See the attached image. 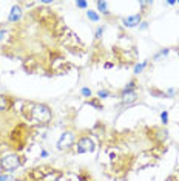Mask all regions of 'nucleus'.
Wrapping results in <instances>:
<instances>
[{"mask_svg": "<svg viewBox=\"0 0 179 181\" xmlns=\"http://www.w3.org/2000/svg\"><path fill=\"white\" fill-rule=\"evenodd\" d=\"M23 115L28 121L37 124H46L50 122L51 119V112L46 105H42V104H28L23 108Z\"/></svg>", "mask_w": 179, "mask_h": 181, "instance_id": "1", "label": "nucleus"}, {"mask_svg": "<svg viewBox=\"0 0 179 181\" xmlns=\"http://www.w3.org/2000/svg\"><path fill=\"white\" fill-rule=\"evenodd\" d=\"M20 166V158L15 155V153H11V155H6L0 160V167L3 170H15Z\"/></svg>", "mask_w": 179, "mask_h": 181, "instance_id": "2", "label": "nucleus"}, {"mask_svg": "<svg viewBox=\"0 0 179 181\" xmlns=\"http://www.w3.org/2000/svg\"><path fill=\"white\" fill-rule=\"evenodd\" d=\"M74 144V133L73 132H65L60 136V139L57 141V149L59 150H67Z\"/></svg>", "mask_w": 179, "mask_h": 181, "instance_id": "3", "label": "nucleus"}, {"mask_svg": "<svg viewBox=\"0 0 179 181\" xmlns=\"http://www.w3.org/2000/svg\"><path fill=\"white\" fill-rule=\"evenodd\" d=\"M94 150V142L90 138H82L77 142V152L79 153H86V152H93Z\"/></svg>", "mask_w": 179, "mask_h": 181, "instance_id": "4", "label": "nucleus"}, {"mask_svg": "<svg viewBox=\"0 0 179 181\" xmlns=\"http://www.w3.org/2000/svg\"><path fill=\"white\" fill-rule=\"evenodd\" d=\"M124 26L127 28H133V26H138L140 23V14H134V16H130V17H125L122 20Z\"/></svg>", "mask_w": 179, "mask_h": 181, "instance_id": "5", "label": "nucleus"}, {"mask_svg": "<svg viewBox=\"0 0 179 181\" xmlns=\"http://www.w3.org/2000/svg\"><path fill=\"white\" fill-rule=\"evenodd\" d=\"M136 98H138L136 91H124V95H122V102H124V104H131V102L136 101Z\"/></svg>", "mask_w": 179, "mask_h": 181, "instance_id": "6", "label": "nucleus"}, {"mask_svg": "<svg viewBox=\"0 0 179 181\" xmlns=\"http://www.w3.org/2000/svg\"><path fill=\"white\" fill-rule=\"evenodd\" d=\"M22 16V11L19 6H14L13 9H11V14H9V22H17L20 19Z\"/></svg>", "mask_w": 179, "mask_h": 181, "instance_id": "7", "label": "nucleus"}, {"mask_svg": "<svg viewBox=\"0 0 179 181\" xmlns=\"http://www.w3.org/2000/svg\"><path fill=\"white\" fill-rule=\"evenodd\" d=\"M9 107V102H8V98L0 95V112H5L6 108Z\"/></svg>", "mask_w": 179, "mask_h": 181, "instance_id": "8", "label": "nucleus"}, {"mask_svg": "<svg viewBox=\"0 0 179 181\" xmlns=\"http://www.w3.org/2000/svg\"><path fill=\"white\" fill-rule=\"evenodd\" d=\"M97 8H99V11H100V13H104L105 16L110 14V11H108L107 3H105V2H97Z\"/></svg>", "mask_w": 179, "mask_h": 181, "instance_id": "9", "label": "nucleus"}, {"mask_svg": "<svg viewBox=\"0 0 179 181\" xmlns=\"http://www.w3.org/2000/svg\"><path fill=\"white\" fill-rule=\"evenodd\" d=\"M86 16H88V19H91L93 22H97V20H99V16H97L94 11H88V13H86Z\"/></svg>", "mask_w": 179, "mask_h": 181, "instance_id": "10", "label": "nucleus"}, {"mask_svg": "<svg viewBox=\"0 0 179 181\" xmlns=\"http://www.w3.org/2000/svg\"><path fill=\"white\" fill-rule=\"evenodd\" d=\"M167 54H168V50H162V51H159V53L154 56V60H159L161 57H165Z\"/></svg>", "mask_w": 179, "mask_h": 181, "instance_id": "11", "label": "nucleus"}, {"mask_svg": "<svg viewBox=\"0 0 179 181\" xmlns=\"http://www.w3.org/2000/svg\"><path fill=\"white\" fill-rule=\"evenodd\" d=\"M145 65H147V62H144V64H140V65H136V67H134V73H140V71H142L144 68H145Z\"/></svg>", "mask_w": 179, "mask_h": 181, "instance_id": "12", "label": "nucleus"}, {"mask_svg": "<svg viewBox=\"0 0 179 181\" xmlns=\"http://www.w3.org/2000/svg\"><path fill=\"white\" fill-rule=\"evenodd\" d=\"M161 119H162V122H167V121H168V113H167V112H162L161 113Z\"/></svg>", "mask_w": 179, "mask_h": 181, "instance_id": "13", "label": "nucleus"}, {"mask_svg": "<svg viewBox=\"0 0 179 181\" xmlns=\"http://www.w3.org/2000/svg\"><path fill=\"white\" fill-rule=\"evenodd\" d=\"M97 96H99L100 99H102V98H107V96H110V93H108V91H105V90H100L99 93H97Z\"/></svg>", "mask_w": 179, "mask_h": 181, "instance_id": "14", "label": "nucleus"}, {"mask_svg": "<svg viewBox=\"0 0 179 181\" xmlns=\"http://www.w3.org/2000/svg\"><path fill=\"white\" fill-rule=\"evenodd\" d=\"M80 93H82L85 98H90L91 96V90L90 88H82V91H80Z\"/></svg>", "mask_w": 179, "mask_h": 181, "instance_id": "15", "label": "nucleus"}, {"mask_svg": "<svg viewBox=\"0 0 179 181\" xmlns=\"http://www.w3.org/2000/svg\"><path fill=\"white\" fill-rule=\"evenodd\" d=\"M102 33H104V28H99V30L96 31V39H100V37H102Z\"/></svg>", "mask_w": 179, "mask_h": 181, "instance_id": "16", "label": "nucleus"}, {"mask_svg": "<svg viewBox=\"0 0 179 181\" xmlns=\"http://www.w3.org/2000/svg\"><path fill=\"white\" fill-rule=\"evenodd\" d=\"M76 5H77L79 8H86V2H77Z\"/></svg>", "mask_w": 179, "mask_h": 181, "instance_id": "17", "label": "nucleus"}, {"mask_svg": "<svg viewBox=\"0 0 179 181\" xmlns=\"http://www.w3.org/2000/svg\"><path fill=\"white\" fill-rule=\"evenodd\" d=\"M6 180H8L6 175H0V181H6Z\"/></svg>", "mask_w": 179, "mask_h": 181, "instance_id": "18", "label": "nucleus"}, {"mask_svg": "<svg viewBox=\"0 0 179 181\" xmlns=\"http://www.w3.org/2000/svg\"><path fill=\"white\" fill-rule=\"evenodd\" d=\"M145 28H147V22H144V23L140 25V30H145Z\"/></svg>", "mask_w": 179, "mask_h": 181, "instance_id": "19", "label": "nucleus"}, {"mask_svg": "<svg viewBox=\"0 0 179 181\" xmlns=\"http://www.w3.org/2000/svg\"><path fill=\"white\" fill-rule=\"evenodd\" d=\"M168 95H170V96H173V95H175V90L170 88V90H168Z\"/></svg>", "mask_w": 179, "mask_h": 181, "instance_id": "20", "label": "nucleus"}, {"mask_svg": "<svg viewBox=\"0 0 179 181\" xmlns=\"http://www.w3.org/2000/svg\"><path fill=\"white\" fill-rule=\"evenodd\" d=\"M3 36H5V34H3V33H2V31H0V40H2V39H3Z\"/></svg>", "mask_w": 179, "mask_h": 181, "instance_id": "21", "label": "nucleus"}, {"mask_svg": "<svg viewBox=\"0 0 179 181\" xmlns=\"http://www.w3.org/2000/svg\"><path fill=\"white\" fill-rule=\"evenodd\" d=\"M14 181H19V180H14Z\"/></svg>", "mask_w": 179, "mask_h": 181, "instance_id": "22", "label": "nucleus"}]
</instances>
